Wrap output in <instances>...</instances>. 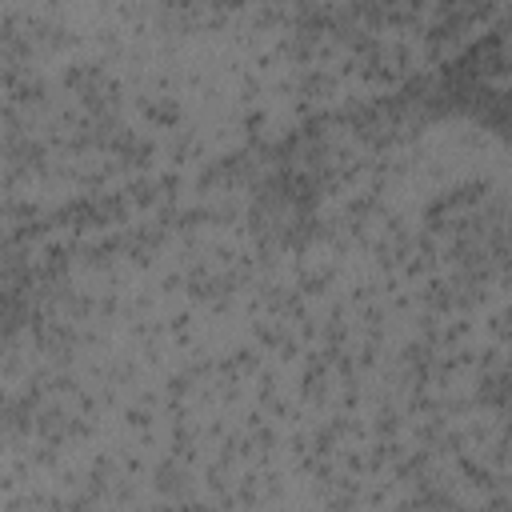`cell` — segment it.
<instances>
[{
	"mask_svg": "<svg viewBox=\"0 0 512 512\" xmlns=\"http://www.w3.org/2000/svg\"><path fill=\"white\" fill-rule=\"evenodd\" d=\"M48 352V328L32 292L0 276V448L12 440L24 416H32Z\"/></svg>",
	"mask_w": 512,
	"mask_h": 512,
	"instance_id": "1",
	"label": "cell"
}]
</instances>
